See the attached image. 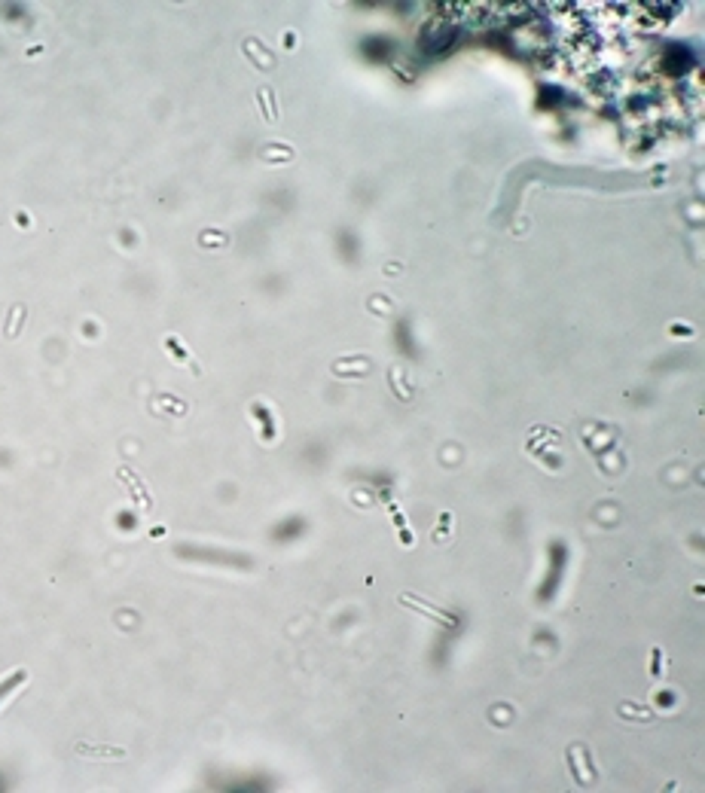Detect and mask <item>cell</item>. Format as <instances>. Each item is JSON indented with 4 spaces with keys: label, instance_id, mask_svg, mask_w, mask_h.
<instances>
[{
    "label": "cell",
    "instance_id": "6da1fadb",
    "mask_svg": "<svg viewBox=\"0 0 705 793\" xmlns=\"http://www.w3.org/2000/svg\"><path fill=\"white\" fill-rule=\"evenodd\" d=\"M74 750L89 757H126L122 748H110V744H74Z\"/></svg>",
    "mask_w": 705,
    "mask_h": 793
},
{
    "label": "cell",
    "instance_id": "7a4b0ae2",
    "mask_svg": "<svg viewBox=\"0 0 705 793\" xmlns=\"http://www.w3.org/2000/svg\"><path fill=\"white\" fill-rule=\"evenodd\" d=\"M165 348H168V351L175 354V357H181V360H190V354H186V348L181 345V339H177V336H168V339H165ZM190 364H192V370L199 372V364H196V360H190Z\"/></svg>",
    "mask_w": 705,
    "mask_h": 793
},
{
    "label": "cell",
    "instance_id": "3957f363",
    "mask_svg": "<svg viewBox=\"0 0 705 793\" xmlns=\"http://www.w3.org/2000/svg\"><path fill=\"white\" fill-rule=\"evenodd\" d=\"M22 680H27V671H16V674H12V678L6 680L3 686H0V699H6V695H10L12 690H16V686L22 684Z\"/></svg>",
    "mask_w": 705,
    "mask_h": 793
}]
</instances>
